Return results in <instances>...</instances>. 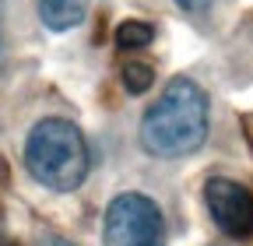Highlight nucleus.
Wrapping results in <instances>:
<instances>
[{"instance_id": "nucleus-1", "label": "nucleus", "mask_w": 253, "mask_h": 246, "mask_svg": "<svg viewBox=\"0 0 253 246\" xmlns=\"http://www.w3.org/2000/svg\"><path fill=\"white\" fill-rule=\"evenodd\" d=\"M208 141V95L197 81L172 78L141 120V148L155 159H183Z\"/></svg>"}, {"instance_id": "nucleus-2", "label": "nucleus", "mask_w": 253, "mask_h": 246, "mask_svg": "<svg viewBox=\"0 0 253 246\" xmlns=\"http://www.w3.org/2000/svg\"><path fill=\"white\" fill-rule=\"evenodd\" d=\"M25 165L46 190L71 194L88 179L91 155L84 134L63 116H46L25 137Z\"/></svg>"}, {"instance_id": "nucleus-3", "label": "nucleus", "mask_w": 253, "mask_h": 246, "mask_svg": "<svg viewBox=\"0 0 253 246\" xmlns=\"http://www.w3.org/2000/svg\"><path fill=\"white\" fill-rule=\"evenodd\" d=\"M102 246H166V218L144 194H120L106 207Z\"/></svg>"}, {"instance_id": "nucleus-4", "label": "nucleus", "mask_w": 253, "mask_h": 246, "mask_svg": "<svg viewBox=\"0 0 253 246\" xmlns=\"http://www.w3.org/2000/svg\"><path fill=\"white\" fill-rule=\"evenodd\" d=\"M204 201L221 232H229L236 239L253 232V194L243 183H236L229 176H211L204 183Z\"/></svg>"}, {"instance_id": "nucleus-5", "label": "nucleus", "mask_w": 253, "mask_h": 246, "mask_svg": "<svg viewBox=\"0 0 253 246\" xmlns=\"http://www.w3.org/2000/svg\"><path fill=\"white\" fill-rule=\"evenodd\" d=\"M36 4L49 32H67V28L81 25L88 14V0H36Z\"/></svg>"}, {"instance_id": "nucleus-6", "label": "nucleus", "mask_w": 253, "mask_h": 246, "mask_svg": "<svg viewBox=\"0 0 253 246\" xmlns=\"http://www.w3.org/2000/svg\"><path fill=\"white\" fill-rule=\"evenodd\" d=\"M151 39H155V28H151L148 21H123V25L116 28V46L126 49V53L151 46Z\"/></svg>"}, {"instance_id": "nucleus-7", "label": "nucleus", "mask_w": 253, "mask_h": 246, "mask_svg": "<svg viewBox=\"0 0 253 246\" xmlns=\"http://www.w3.org/2000/svg\"><path fill=\"white\" fill-rule=\"evenodd\" d=\"M120 78H123V88L130 91V95H144V91L155 84V71L144 64V60H126Z\"/></svg>"}, {"instance_id": "nucleus-8", "label": "nucleus", "mask_w": 253, "mask_h": 246, "mask_svg": "<svg viewBox=\"0 0 253 246\" xmlns=\"http://www.w3.org/2000/svg\"><path fill=\"white\" fill-rule=\"evenodd\" d=\"M176 4H179L183 11H204V7L211 4V0H176Z\"/></svg>"}, {"instance_id": "nucleus-9", "label": "nucleus", "mask_w": 253, "mask_h": 246, "mask_svg": "<svg viewBox=\"0 0 253 246\" xmlns=\"http://www.w3.org/2000/svg\"><path fill=\"white\" fill-rule=\"evenodd\" d=\"M39 246H74V243H67V239H60V236H46Z\"/></svg>"}, {"instance_id": "nucleus-10", "label": "nucleus", "mask_w": 253, "mask_h": 246, "mask_svg": "<svg viewBox=\"0 0 253 246\" xmlns=\"http://www.w3.org/2000/svg\"><path fill=\"white\" fill-rule=\"evenodd\" d=\"M0 21H4V0H0Z\"/></svg>"}]
</instances>
